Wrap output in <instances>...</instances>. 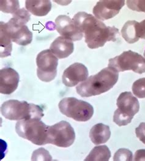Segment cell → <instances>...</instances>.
Wrapping results in <instances>:
<instances>
[{
	"label": "cell",
	"mask_w": 145,
	"mask_h": 161,
	"mask_svg": "<svg viewBox=\"0 0 145 161\" xmlns=\"http://www.w3.org/2000/svg\"><path fill=\"white\" fill-rule=\"evenodd\" d=\"M113 161H132V153L127 149H120L115 153Z\"/></svg>",
	"instance_id": "obj_25"
},
{
	"label": "cell",
	"mask_w": 145,
	"mask_h": 161,
	"mask_svg": "<svg viewBox=\"0 0 145 161\" xmlns=\"http://www.w3.org/2000/svg\"><path fill=\"white\" fill-rule=\"evenodd\" d=\"M62 114L77 121L85 122L94 114L93 107L88 103L75 97H65L58 104Z\"/></svg>",
	"instance_id": "obj_6"
},
{
	"label": "cell",
	"mask_w": 145,
	"mask_h": 161,
	"mask_svg": "<svg viewBox=\"0 0 145 161\" xmlns=\"http://www.w3.org/2000/svg\"><path fill=\"white\" fill-rule=\"evenodd\" d=\"M136 23L137 21L135 20H129L124 25L121 30L123 38L129 44H133L139 40L136 33Z\"/></svg>",
	"instance_id": "obj_19"
},
{
	"label": "cell",
	"mask_w": 145,
	"mask_h": 161,
	"mask_svg": "<svg viewBox=\"0 0 145 161\" xmlns=\"http://www.w3.org/2000/svg\"><path fill=\"white\" fill-rule=\"evenodd\" d=\"M135 28L137 36L139 39H145V20L142 21L140 23L137 22Z\"/></svg>",
	"instance_id": "obj_27"
},
{
	"label": "cell",
	"mask_w": 145,
	"mask_h": 161,
	"mask_svg": "<svg viewBox=\"0 0 145 161\" xmlns=\"http://www.w3.org/2000/svg\"><path fill=\"white\" fill-rule=\"evenodd\" d=\"M0 9L4 13H10L14 14L20 9L19 1H1Z\"/></svg>",
	"instance_id": "obj_21"
},
{
	"label": "cell",
	"mask_w": 145,
	"mask_h": 161,
	"mask_svg": "<svg viewBox=\"0 0 145 161\" xmlns=\"http://www.w3.org/2000/svg\"><path fill=\"white\" fill-rule=\"evenodd\" d=\"M126 3L128 8L131 10L137 12H145V1L128 0L126 1Z\"/></svg>",
	"instance_id": "obj_26"
},
{
	"label": "cell",
	"mask_w": 145,
	"mask_h": 161,
	"mask_svg": "<svg viewBox=\"0 0 145 161\" xmlns=\"http://www.w3.org/2000/svg\"><path fill=\"white\" fill-rule=\"evenodd\" d=\"M110 136L111 131L110 127L102 123L94 125L89 132V137L92 142L97 145L107 142Z\"/></svg>",
	"instance_id": "obj_16"
},
{
	"label": "cell",
	"mask_w": 145,
	"mask_h": 161,
	"mask_svg": "<svg viewBox=\"0 0 145 161\" xmlns=\"http://www.w3.org/2000/svg\"><path fill=\"white\" fill-rule=\"evenodd\" d=\"M52 158L48 151L44 148H39L34 151L32 155L31 161H52Z\"/></svg>",
	"instance_id": "obj_24"
},
{
	"label": "cell",
	"mask_w": 145,
	"mask_h": 161,
	"mask_svg": "<svg viewBox=\"0 0 145 161\" xmlns=\"http://www.w3.org/2000/svg\"><path fill=\"white\" fill-rule=\"evenodd\" d=\"M0 47L1 58H5L11 55L12 41L5 30L0 26Z\"/></svg>",
	"instance_id": "obj_20"
},
{
	"label": "cell",
	"mask_w": 145,
	"mask_h": 161,
	"mask_svg": "<svg viewBox=\"0 0 145 161\" xmlns=\"http://www.w3.org/2000/svg\"><path fill=\"white\" fill-rule=\"evenodd\" d=\"M109 61V66L114 68L118 72L131 70L139 74L145 72V58L131 50L125 51Z\"/></svg>",
	"instance_id": "obj_7"
},
{
	"label": "cell",
	"mask_w": 145,
	"mask_h": 161,
	"mask_svg": "<svg viewBox=\"0 0 145 161\" xmlns=\"http://www.w3.org/2000/svg\"><path fill=\"white\" fill-rule=\"evenodd\" d=\"M25 8L34 15L43 17L51 11L52 3L48 0H26Z\"/></svg>",
	"instance_id": "obj_17"
},
{
	"label": "cell",
	"mask_w": 145,
	"mask_h": 161,
	"mask_svg": "<svg viewBox=\"0 0 145 161\" xmlns=\"http://www.w3.org/2000/svg\"><path fill=\"white\" fill-rule=\"evenodd\" d=\"M135 134L140 140L145 144V123H142L135 129Z\"/></svg>",
	"instance_id": "obj_28"
},
{
	"label": "cell",
	"mask_w": 145,
	"mask_h": 161,
	"mask_svg": "<svg viewBox=\"0 0 145 161\" xmlns=\"http://www.w3.org/2000/svg\"><path fill=\"white\" fill-rule=\"evenodd\" d=\"M88 75V69L84 64L75 63L64 70L62 77L63 83L67 87H73L78 83L86 80Z\"/></svg>",
	"instance_id": "obj_13"
},
{
	"label": "cell",
	"mask_w": 145,
	"mask_h": 161,
	"mask_svg": "<svg viewBox=\"0 0 145 161\" xmlns=\"http://www.w3.org/2000/svg\"><path fill=\"white\" fill-rule=\"evenodd\" d=\"M1 113L5 118L14 121L31 118L41 119L44 116L43 109L40 106L18 100L4 102L1 105Z\"/></svg>",
	"instance_id": "obj_3"
},
{
	"label": "cell",
	"mask_w": 145,
	"mask_h": 161,
	"mask_svg": "<svg viewBox=\"0 0 145 161\" xmlns=\"http://www.w3.org/2000/svg\"><path fill=\"white\" fill-rule=\"evenodd\" d=\"M144 57H145V52H144Z\"/></svg>",
	"instance_id": "obj_30"
},
{
	"label": "cell",
	"mask_w": 145,
	"mask_h": 161,
	"mask_svg": "<svg viewBox=\"0 0 145 161\" xmlns=\"http://www.w3.org/2000/svg\"><path fill=\"white\" fill-rule=\"evenodd\" d=\"M116 105L118 108L114 113L113 121L119 126L131 123L134 115L140 110L139 102L131 92L121 93L117 99Z\"/></svg>",
	"instance_id": "obj_5"
},
{
	"label": "cell",
	"mask_w": 145,
	"mask_h": 161,
	"mask_svg": "<svg viewBox=\"0 0 145 161\" xmlns=\"http://www.w3.org/2000/svg\"><path fill=\"white\" fill-rule=\"evenodd\" d=\"M19 75L18 72L9 67L0 70V92L3 94H11L14 92L19 85Z\"/></svg>",
	"instance_id": "obj_14"
},
{
	"label": "cell",
	"mask_w": 145,
	"mask_h": 161,
	"mask_svg": "<svg viewBox=\"0 0 145 161\" xmlns=\"http://www.w3.org/2000/svg\"><path fill=\"white\" fill-rule=\"evenodd\" d=\"M72 20L85 34V42L91 49L102 47L108 41H116L119 35L118 28L107 26L101 20L85 12H79Z\"/></svg>",
	"instance_id": "obj_1"
},
{
	"label": "cell",
	"mask_w": 145,
	"mask_h": 161,
	"mask_svg": "<svg viewBox=\"0 0 145 161\" xmlns=\"http://www.w3.org/2000/svg\"><path fill=\"white\" fill-rule=\"evenodd\" d=\"M47 129L48 126L36 118L20 120L15 125V131L20 137L37 145L47 144Z\"/></svg>",
	"instance_id": "obj_4"
},
{
	"label": "cell",
	"mask_w": 145,
	"mask_h": 161,
	"mask_svg": "<svg viewBox=\"0 0 145 161\" xmlns=\"http://www.w3.org/2000/svg\"><path fill=\"white\" fill-rule=\"evenodd\" d=\"M118 78V70L108 66L79 84L76 87V91L83 97L98 96L111 90L117 83Z\"/></svg>",
	"instance_id": "obj_2"
},
{
	"label": "cell",
	"mask_w": 145,
	"mask_h": 161,
	"mask_svg": "<svg viewBox=\"0 0 145 161\" xmlns=\"http://www.w3.org/2000/svg\"><path fill=\"white\" fill-rule=\"evenodd\" d=\"M132 90L137 97L140 99L145 98V78L135 81L133 83Z\"/></svg>",
	"instance_id": "obj_23"
},
{
	"label": "cell",
	"mask_w": 145,
	"mask_h": 161,
	"mask_svg": "<svg viewBox=\"0 0 145 161\" xmlns=\"http://www.w3.org/2000/svg\"><path fill=\"white\" fill-rule=\"evenodd\" d=\"M0 26H2L8 36L14 42L18 45L26 46L33 41V33L30 31L26 25L15 23L12 19L8 23L0 22Z\"/></svg>",
	"instance_id": "obj_10"
},
{
	"label": "cell",
	"mask_w": 145,
	"mask_h": 161,
	"mask_svg": "<svg viewBox=\"0 0 145 161\" xmlns=\"http://www.w3.org/2000/svg\"><path fill=\"white\" fill-rule=\"evenodd\" d=\"M75 139L74 129L67 121H61L53 126H48L47 144L67 148L74 143Z\"/></svg>",
	"instance_id": "obj_8"
},
{
	"label": "cell",
	"mask_w": 145,
	"mask_h": 161,
	"mask_svg": "<svg viewBox=\"0 0 145 161\" xmlns=\"http://www.w3.org/2000/svg\"><path fill=\"white\" fill-rule=\"evenodd\" d=\"M111 157V152L106 145H101L94 147L85 161H108Z\"/></svg>",
	"instance_id": "obj_18"
},
{
	"label": "cell",
	"mask_w": 145,
	"mask_h": 161,
	"mask_svg": "<svg viewBox=\"0 0 145 161\" xmlns=\"http://www.w3.org/2000/svg\"><path fill=\"white\" fill-rule=\"evenodd\" d=\"M124 4V0L99 1L94 7L92 12L96 19L103 21L112 19L118 14Z\"/></svg>",
	"instance_id": "obj_11"
},
{
	"label": "cell",
	"mask_w": 145,
	"mask_h": 161,
	"mask_svg": "<svg viewBox=\"0 0 145 161\" xmlns=\"http://www.w3.org/2000/svg\"><path fill=\"white\" fill-rule=\"evenodd\" d=\"M30 18L31 14L28 11L26 10V9L25 8H22L18 10L14 14H13L12 19L15 23L25 25V24L28 23V21L30 20Z\"/></svg>",
	"instance_id": "obj_22"
},
{
	"label": "cell",
	"mask_w": 145,
	"mask_h": 161,
	"mask_svg": "<svg viewBox=\"0 0 145 161\" xmlns=\"http://www.w3.org/2000/svg\"><path fill=\"white\" fill-rule=\"evenodd\" d=\"M37 75L42 81L50 82L55 79L57 74L58 58L50 49L41 52L36 58Z\"/></svg>",
	"instance_id": "obj_9"
},
{
	"label": "cell",
	"mask_w": 145,
	"mask_h": 161,
	"mask_svg": "<svg viewBox=\"0 0 145 161\" xmlns=\"http://www.w3.org/2000/svg\"><path fill=\"white\" fill-rule=\"evenodd\" d=\"M55 27L61 36L72 41H80L83 37V33L69 17L60 15L55 19Z\"/></svg>",
	"instance_id": "obj_12"
},
{
	"label": "cell",
	"mask_w": 145,
	"mask_h": 161,
	"mask_svg": "<svg viewBox=\"0 0 145 161\" xmlns=\"http://www.w3.org/2000/svg\"><path fill=\"white\" fill-rule=\"evenodd\" d=\"M135 161H145V150H139L136 151L134 156Z\"/></svg>",
	"instance_id": "obj_29"
},
{
	"label": "cell",
	"mask_w": 145,
	"mask_h": 161,
	"mask_svg": "<svg viewBox=\"0 0 145 161\" xmlns=\"http://www.w3.org/2000/svg\"><path fill=\"white\" fill-rule=\"evenodd\" d=\"M74 50V45L72 41L59 36L52 43L50 50L58 59H63L70 55Z\"/></svg>",
	"instance_id": "obj_15"
}]
</instances>
